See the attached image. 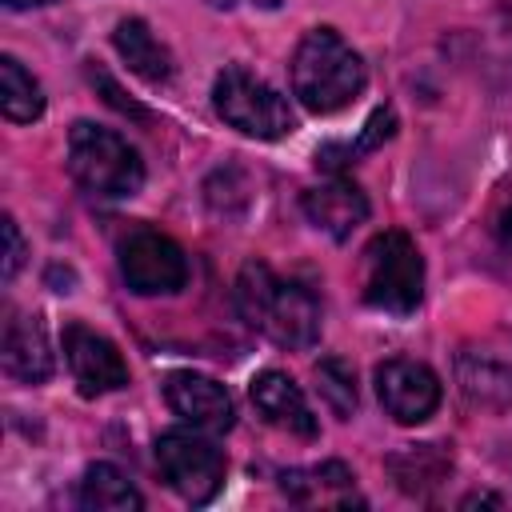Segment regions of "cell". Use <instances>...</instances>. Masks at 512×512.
I'll use <instances>...</instances> for the list:
<instances>
[{
  "label": "cell",
  "mask_w": 512,
  "mask_h": 512,
  "mask_svg": "<svg viewBox=\"0 0 512 512\" xmlns=\"http://www.w3.org/2000/svg\"><path fill=\"white\" fill-rule=\"evenodd\" d=\"M232 296L240 320L276 348L304 352L320 340V300L304 284L272 272L264 260H248L240 268Z\"/></svg>",
  "instance_id": "1"
},
{
  "label": "cell",
  "mask_w": 512,
  "mask_h": 512,
  "mask_svg": "<svg viewBox=\"0 0 512 512\" xmlns=\"http://www.w3.org/2000/svg\"><path fill=\"white\" fill-rule=\"evenodd\" d=\"M288 80H292V96L308 112L332 116L364 92L368 68L336 28H308L292 52Z\"/></svg>",
  "instance_id": "2"
},
{
  "label": "cell",
  "mask_w": 512,
  "mask_h": 512,
  "mask_svg": "<svg viewBox=\"0 0 512 512\" xmlns=\"http://www.w3.org/2000/svg\"><path fill=\"white\" fill-rule=\"evenodd\" d=\"M68 176L96 200H124L144 188V160L120 132L76 120L68 132Z\"/></svg>",
  "instance_id": "3"
},
{
  "label": "cell",
  "mask_w": 512,
  "mask_h": 512,
  "mask_svg": "<svg viewBox=\"0 0 512 512\" xmlns=\"http://www.w3.org/2000/svg\"><path fill=\"white\" fill-rule=\"evenodd\" d=\"M360 296L388 316H412L424 300V256L408 232L388 228L368 240L360 264Z\"/></svg>",
  "instance_id": "4"
},
{
  "label": "cell",
  "mask_w": 512,
  "mask_h": 512,
  "mask_svg": "<svg viewBox=\"0 0 512 512\" xmlns=\"http://www.w3.org/2000/svg\"><path fill=\"white\" fill-rule=\"evenodd\" d=\"M212 108L228 128H236L252 140H284L296 132V116H292L288 100L264 76L248 72L244 64L220 68V76L212 84Z\"/></svg>",
  "instance_id": "5"
},
{
  "label": "cell",
  "mask_w": 512,
  "mask_h": 512,
  "mask_svg": "<svg viewBox=\"0 0 512 512\" xmlns=\"http://www.w3.org/2000/svg\"><path fill=\"white\" fill-rule=\"evenodd\" d=\"M156 468L184 504H208L224 488L228 460L208 436H200V428H172L156 440Z\"/></svg>",
  "instance_id": "6"
},
{
  "label": "cell",
  "mask_w": 512,
  "mask_h": 512,
  "mask_svg": "<svg viewBox=\"0 0 512 512\" xmlns=\"http://www.w3.org/2000/svg\"><path fill=\"white\" fill-rule=\"evenodd\" d=\"M116 264L136 296H176L192 276L184 248L156 228H132L116 248Z\"/></svg>",
  "instance_id": "7"
},
{
  "label": "cell",
  "mask_w": 512,
  "mask_h": 512,
  "mask_svg": "<svg viewBox=\"0 0 512 512\" xmlns=\"http://www.w3.org/2000/svg\"><path fill=\"white\" fill-rule=\"evenodd\" d=\"M456 384L476 408H512V328H492L464 340L456 352Z\"/></svg>",
  "instance_id": "8"
},
{
  "label": "cell",
  "mask_w": 512,
  "mask_h": 512,
  "mask_svg": "<svg viewBox=\"0 0 512 512\" xmlns=\"http://www.w3.org/2000/svg\"><path fill=\"white\" fill-rule=\"evenodd\" d=\"M376 396H380V408L396 424H424L428 416H436L444 388H440V376L424 360L392 356L376 364Z\"/></svg>",
  "instance_id": "9"
},
{
  "label": "cell",
  "mask_w": 512,
  "mask_h": 512,
  "mask_svg": "<svg viewBox=\"0 0 512 512\" xmlns=\"http://www.w3.org/2000/svg\"><path fill=\"white\" fill-rule=\"evenodd\" d=\"M64 360L84 396H108L128 384V364H124L120 348L88 324L64 328Z\"/></svg>",
  "instance_id": "10"
},
{
  "label": "cell",
  "mask_w": 512,
  "mask_h": 512,
  "mask_svg": "<svg viewBox=\"0 0 512 512\" xmlns=\"http://www.w3.org/2000/svg\"><path fill=\"white\" fill-rule=\"evenodd\" d=\"M164 400L184 424H192L200 432H228L236 420V404H232L228 388L204 372H168Z\"/></svg>",
  "instance_id": "11"
},
{
  "label": "cell",
  "mask_w": 512,
  "mask_h": 512,
  "mask_svg": "<svg viewBox=\"0 0 512 512\" xmlns=\"http://www.w3.org/2000/svg\"><path fill=\"white\" fill-rule=\"evenodd\" d=\"M248 396H252V408H256L272 428H280V432H288V436H300V440H316V432H320L316 412H312L308 396L300 392V384H296L288 372L268 368V372L252 376Z\"/></svg>",
  "instance_id": "12"
},
{
  "label": "cell",
  "mask_w": 512,
  "mask_h": 512,
  "mask_svg": "<svg viewBox=\"0 0 512 512\" xmlns=\"http://www.w3.org/2000/svg\"><path fill=\"white\" fill-rule=\"evenodd\" d=\"M0 364H4V376H12L16 384H44L52 376V348L36 312L8 308L4 336H0Z\"/></svg>",
  "instance_id": "13"
},
{
  "label": "cell",
  "mask_w": 512,
  "mask_h": 512,
  "mask_svg": "<svg viewBox=\"0 0 512 512\" xmlns=\"http://www.w3.org/2000/svg\"><path fill=\"white\" fill-rule=\"evenodd\" d=\"M280 492L300 508H364V496L356 492V476L340 460H320L308 468L280 472Z\"/></svg>",
  "instance_id": "14"
},
{
  "label": "cell",
  "mask_w": 512,
  "mask_h": 512,
  "mask_svg": "<svg viewBox=\"0 0 512 512\" xmlns=\"http://www.w3.org/2000/svg\"><path fill=\"white\" fill-rule=\"evenodd\" d=\"M300 208H304L308 224L332 240H348L368 220V196L344 176H332V180L308 188L300 196Z\"/></svg>",
  "instance_id": "15"
},
{
  "label": "cell",
  "mask_w": 512,
  "mask_h": 512,
  "mask_svg": "<svg viewBox=\"0 0 512 512\" xmlns=\"http://www.w3.org/2000/svg\"><path fill=\"white\" fill-rule=\"evenodd\" d=\"M112 44H116L120 60H124L140 80H148V84H168V80H172V72H176L172 52H168V44H164L140 16L120 20L116 32H112Z\"/></svg>",
  "instance_id": "16"
},
{
  "label": "cell",
  "mask_w": 512,
  "mask_h": 512,
  "mask_svg": "<svg viewBox=\"0 0 512 512\" xmlns=\"http://www.w3.org/2000/svg\"><path fill=\"white\" fill-rule=\"evenodd\" d=\"M76 504L92 508V512H128V508H144V496L136 492V484L116 468V464H88L76 488Z\"/></svg>",
  "instance_id": "17"
},
{
  "label": "cell",
  "mask_w": 512,
  "mask_h": 512,
  "mask_svg": "<svg viewBox=\"0 0 512 512\" xmlns=\"http://www.w3.org/2000/svg\"><path fill=\"white\" fill-rule=\"evenodd\" d=\"M0 112L12 124H32L44 116V88L16 56H0Z\"/></svg>",
  "instance_id": "18"
},
{
  "label": "cell",
  "mask_w": 512,
  "mask_h": 512,
  "mask_svg": "<svg viewBox=\"0 0 512 512\" xmlns=\"http://www.w3.org/2000/svg\"><path fill=\"white\" fill-rule=\"evenodd\" d=\"M396 484L412 496H424L432 484H440L448 472H452V456L444 452V444H412L404 452H396L388 460Z\"/></svg>",
  "instance_id": "19"
},
{
  "label": "cell",
  "mask_w": 512,
  "mask_h": 512,
  "mask_svg": "<svg viewBox=\"0 0 512 512\" xmlns=\"http://www.w3.org/2000/svg\"><path fill=\"white\" fill-rule=\"evenodd\" d=\"M392 132H396V112L384 104V108H376L368 116V124H364V132H360L356 144H328L324 152H316V164H324L328 172H340L344 164H356L364 152H372L376 144H384Z\"/></svg>",
  "instance_id": "20"
},
{
  "label": "cell",
  "mask_w": 512,
  "mask_h": 512,
  "mask_svg": "<svg viewBox=\"0 0 512 512\" xmlns=\"http://www.w3.org/2000/svg\"><path fill=\"white\" fill-rule=\"evenodd\" d=\"M316 392H320V400L328 404L332 416L348 420L356 412V376L340 356H324L316 364Z\"/></svg>",
  "instance_id": "21"
},
{
  "label": "cell",
  "mask_w": 512,
  "mask_h": 512,
  "mask_svg": "<svg viewBox=\"0 0 512 512\" xmlns=\"http://www.w3.org/2000/svg\"><path fill=\"white\" fill-rule=\"evenodd\" d=\"M0 232H4V264H0V272H4V280H16V272H20L24 256H28V244H24L20 224L12 216H4V228Z\"/></svg>",
  "instance_id": "22"
},
{
  "label": "cell",
  "mask_w": 512,
  "mask_h": 512,
  "mask_svg": "<svg viewBox=\"0 0 512 512\" xmlns=\"http://www.w3.org/2000/svg\"><path fill=\"white\" fill-rule=\"evenodd\" d=\"M496 236H500V244H504V252L512 256V200L500 208V216H496Z\"/></svg>",
  "instance_id": "23"
},
{
  "label": "cell",
  "mask_w": 512,
  "mask_h": 512,
  "mask_svg": "<svg viewBox=\"0 0 512 512\" xmlns=\"http://www.w3.org/2000/svg\"><path fill=\"white\" fill-rule=\"evenodd\" d=\"M460 504H464V508H468V504H500V496H484V492H476V496H464Z\"/></svg>",
  "instance_id": "24"
},
{
  "label": "cell",
  "mask_w": 512,
  "mask_h": 512,
  "mask_svg": "<svg viewBox=\"0 0 512 512\" xmlns=\"http://www.w3.org/2000/svg\"><path fill=\"white\" fill-rule=\"evenodd\" d=\"M8 8H40V4H48V0H4Z\"/></svg>",
  "instance_id": "25"
},
{
  "label": "cell",
  "mask_w": 512,
  "mask_h": 512,
  "mask_svg": "<svg viewBox=\"0 0 512 512\" xmlns=\"http://www.w3.org/2000/svg\"><path fill=\"white\" fill-rule=\"evenodd\" d=\"M204 4H212V8H232L236 0H204Z\"/></svg>",
  "instance_id": "26"
},
{
  "label": "cell",
  "mask_w": 512,
  "mask_h": 512,
  "mask_svg": "<svg viewBox=\"0 0 512 512\" xmlns=\"http://www.w3.org/2000/svg\"><path fill=\"white\" fill-rule=\"evenodd\" d=\"M252 4H256V8H276L280 0H252Z\"/></svg>",
  "instance_id": "27"
}]
</instances>
